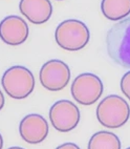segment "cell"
Here are the masks:
<instances>
[{
	"instance_id": "cell-1",
	"label": "cell",
	"mask_w": 130,
	"mask_h": 149,
	"mask_svg": "<svg viewBox=\"0 0 130 149\" xmlns=\"http://www.w3.org/2000/svg\"><path fill=\"white\" fill-rule=\"evenodd\" d=\"M106 49L114 63L130 68V16L117 21L107 32Z\"/></svg>"
},
{
	"instance_id": "cell-11",
	"label": "cell",
	"mask_w": 130,
	"mask_h": 149,
	"mask_svg": "<svg viewBox=\"0 0 130 149\" xmlns=\"http://www.w3.org/2000/svg\"><path fill=\"white\" fill-rule=\"evenodd\" d=\"M101 11L108 20H123L130 15V0H102Z\"/></svg>"
},
{
	"instance_id": "cell-17",
	"label": "cell",
	"mask_w": 130,
	"mask_h": 149,
	"mask_svg": "<svg viewBox=\"0 0 130 149\" xmlns=\"http://www.w3.org/2000/svg\"><path fill=\"white\" fill-rule=\"evenodd\" d=\"M8 149H24V148H22V147H18V146H14V147H10V148H8Z\"/></svg>"
},
{
	"instance_id": "cell-5",
	"label": "cell",
	"mask_w": 130,
	"mask_h": 149,
	"mask_svg": "<svg viewBox=\"0 0 130 149\" xmlns=\"http://www.w3.org/2000/svg\"><path fill=\"white\" fill-rule=\"evenodd\" d=\"M103 91L102 80L91 72H84L77 76L70 87L74 101L84 106H90L96 103L101 98Z\"/></svg>"
},
{
	"instance_id": "cell-6",
	"label": "cell",
	"mask_w": 130,
	"mask_h": 149,
	"mask_svg": "<svg viewBox=\"0 0 130 149\" xmlns=\"http://www.w3.org/2000/svg\"><path fill=\"white\" fill-rule=\"evenodd\" d=\"M49 121L59 132H69L77 127L81 119L80 109L69 100H59L49 108Z\"/></svg>"
},
{
	"instance_id": "cell-14",
	"label": "cell",
	"mask_w": 130,
	"mask_h": 149,
	"mask_svg": "<svg viewBox=\"0 0 130 149\" xmlns=\"http://www.w3.org/2000/svg\"><path fill=\"white\" fill-rule=\"evenodd\" d=\"M56 149H81V148H80V147L78 146L77 144L70 143V142H68V143L61 144V145L57 147Z\"/></svg>"
},
{
	"instance_id": "cell-12",
	"label": "cell",
	"mask_w": 130,
	"mask_h": 149,
	"mask_svg": "<svg viewBox=\"0 0 130 149\" xmlns=\"http://www.w3.org/2000/svg\"><path fill=\"white\" fill-rule=\"evenodd\" d=\"M119 136L110 131H98L91 136L88 142V149H121Z\"/></svg>"
},
{
	"instance_id": "cell-9",
	"label": "cell",
	"mask_w": 130,
	"mask_h": 149,
	"mask_svg": "<svg viewBox=\"0 0 130 149\" xmlns=\"http://www.w3.org/2000/svg\"><path fill=\"white\" fill-rule=\"evenodd\" d=\"M29 25L24 19L16 15L6 17L0 22V39L8 45H20L29 37Z\"/></svg>"
},
{
	"instance_id": "cell-8",
	"label": "cell",
	"mask_w": 130,
	"mask_h": 149,
	"mask_svg": "<svg viewBox=\"0 0 130 149\" xmlns=\"http://www.w3.org/2000/svg\"><path fill=\"white\" fill-rule=\"evenodd\" d=\"M49 125L44 117L38 113H31L23 118L19 124V133L24 142L39 144L47 138Z\"/></svg>"
},
{
	"instance_id": "cell-15",
	"label": "cell",
	"mask_w": 130,
	"mask_h": 149,
	"mask_svg": "<svg viewBox=\"0 0 130 149\" xmlns=\"http://www.w3.org/2000/svg\"><path fill=\"white\" fill-rule=\"evenodd\" d=\"M4 103H6L4 96H3V93H2V91H1V89H0V110L3 108V106H4Z\"/></svg>"
},
{
	"instance_id": "cell-3",
	"label": "cell",
	"mask_w": 130,
	"mask_h": 149,
	"mask_svg": "<svg viewBox=\"0 0 130 149\" xmlns=\"http://www.w3.org/2000/svg\"><path fill=\"white\" fill-rule=\"evenodd\" d=\"M130 117L127 101L117 95L107 96L97 107V119L104 127L115 129L124 126Z\"/></svg>"
},
{
	"instance_id": "cell-16",
	"label": "cell",
	"mask_w": 130,
	"mask_h": 149,
	"mask_svg": "<svg viewBox=\"0 0 130 149\" xmlns=\"http://www.w3.org/2000/svg\"><path fill=\"white\" fill-rule=\"evenodd\" d=\"M3 147V139L2 136H1V133H0V149H2Z\"/></svg>"
},
{
	"instance_id": "cell-19",
	"label": "cell",
	"mask_w": 130,
	"mask_h": 149,
	"mask_svg": "<svg viewBox=\"0 0 130 149\" xmlns=\"http://www.w3.org/2000/svg\"><path fill=\"white\" fill-rule=\"evenodd\" d=\"M126 149H130V147H128V148H126Z\"/></svg>"
},
{
	"instance_id": "cell-4",
	"label": "cell",
	"mask_w": 130,
	"mask_h": 149,
	"mask_svg": "<svg viewBox=\"0 0 130 149\" xmlns=\"http://www.w3.org/2000/svg\"><path fill=\"white\" fill-rule=\"evenodd\" d=\"M33 72L22 65H15L4 72L1 85L8 97L15 100H23L33 93L35 88Z\"/></svg>"
},
{
	"instance_id": "cell-18",
	"label": "cell",
	"mask_w": 130,
	"mask_h": 149,
	"mask_svg": "<svg viewBox=\"0 0 130 149\" xmlns=\"http://www.w3.org/2000/svg\"><path fill=\"white\" fill-rule=\"evenodd\" d=\"M58 1H63V0H58Z\"/></svg>"
},
{
	"instance_id": "cell-10",
	"label": "cell",
	"mask_w": 130,
	"mask_h": 149,
	"mask_svg": "<svg viewBox=\"0 0 130 149\" xmlns=\"http://www.w3.org/2000/svg\"><path fill=\"white\" fill-rule=\"evenodd\" d=\"M19 10L33 24L45 23L53 14V6L49 0H20Z\"/></svg>"
},
{
	"instance_id": "cell-13",
	"label": "cell",
	"mask_w": 130,
	"mask_h": 149,
	"mask_svg": "<svg viewBox=\"0 0 130 149\" xmlns=\"http://www.w3.org/2000/svg\"><path fill=\"white\" fill-rule=\"evenodd\" d=\"M121 91L125 95V97L130 101V70L127 72L121 79Z\"/></svg>"
},
{
	"instance_id": "cell-2",
	"label": "cell",
	"mask_w": 130,
	"mask_h": 149,
	"mask_svg": "<svg viewBox=\"0 0 130 149\" xmlns=\"http://www.w3.org/2000/svg\"><path fill=\"white\" fill-rule=\"evenodd\" d=\"M55 39L62 49L77 52L87 45L90 39V33L83 21L77 19H67L57 26Z\"/></svg>"
},
{
	"instance_id": "cell-7",
	"label": "cell",
	"mask_w": 130,
	"mask_h": 149,
	"mask_svg": "<svg viewBox=\"0 0 130 149\" xmlns=\"http://www.w3.org/2000/svg\"><path fill=\"white\" fill-rule=\"evenodd\" d=\"M40 83L49 91H60L70 80V69L62 60L53 59L43 64L39 72Z\"/></svg>"
}]
</instances>
